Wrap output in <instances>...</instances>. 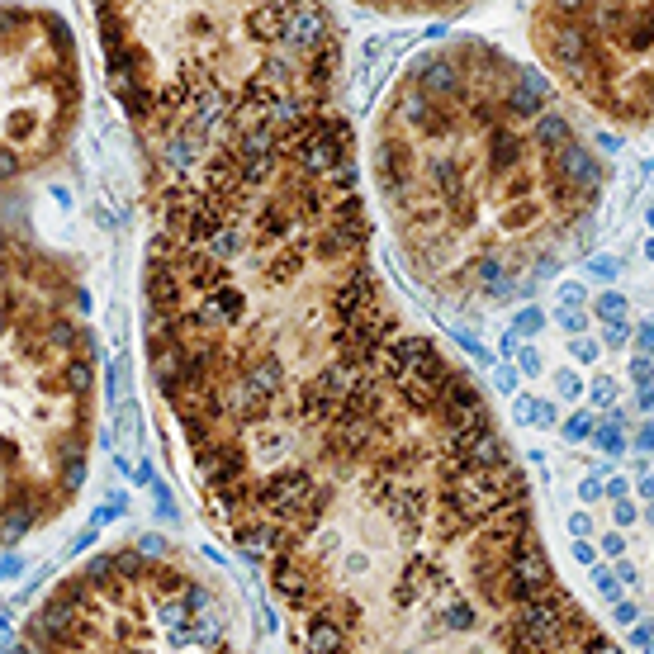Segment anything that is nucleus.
I'll return each instance as SVG.
<instances>
[{
  "mask_svg": "<svg viewBox=\"0 0 654 654\" xmlns=\"http://www.w3.org/2000/svg\"><path fill=\"white\" fill-rule=\"evenodd\" d=\"M531 57L612 128H654V5H531Z\"/></svg>",
  "mask_w": 654,
  "mask_h": 654,
  "instance_id": "nucleus-6",
  "label": "nucleus"
},
{
  "mask_svg": "<svg viewBox=\"0 0 654 654\" xmlns=\"http://www.w3.org/2000/svg\"><path fill=\"white\" fill-rule=\"evenodd\" d=\"M5 67V200L57 166L86 114V62L72 19L53 5L0 10Z\"/></svg>",
  "mask_w": 654,
  "mask_h": 654,
  "instance_id": "nucleus-5",
  "label": "nucleus"
},
{
  "mask_svg": "<svg viewBox=\"0 0 654 654\" xmlns=\"http://www.w3.org/2000/svg\"><path fill=\"white\" fill-rule=\"evenodd\" d=\"M143 200L147 380L294 654H626L555 574L479 384L384 285L337 81L166 138Z\"/></svg>",
  "mask_w": 654,
  "mask_h": 654,
  "instance_id": "nucleus-1",
  "label": "nucleus"
},
{
  "mask_svg": "<svg viewBox=\"0 0 654 654\" xmlns=\"http://www.w3.org/2000/svg\"><path fill=\"white\" fill-rule=\"evenodd\" d=\"M10 654H252V626L223 569L138 531L67 564L19 621Z\"/></svg>",
  "mask_w": 654,
  "mask_h": 654,
  "instance_id": "nucleus-4",
  "label": "nucleus"
},
{
  "mask_svg": "<svg viewBox=\"0 0 654 654\" xmlns=\"http://www.w3.org/2000/svg\"><path fill=\"white\" fill-rule=\"evenodd\" d=\"M365 190L403 275L446 309L512 304L593 233L607 166L569 95L489 38L403 62L361 138Z\"/></svg>",
  "mask_w": 654,
  "mask_h": 654,
  "instance_id": "nucleus-2",
  "label": "nucleus"
},
{
  "mask_svg": "<svg viewBox=\"0 0 654 654\" xmlns=\"http://www.w3.org/2000/svg\"><path fill=\"white\" fill-rule=\"evenodd\" d=\"M5 545H29L81 503L100 436V342L76 256L5 204V361H0Z\"/></svg>",
  "mask_w": 654,
  "mask_h": 654,
  "instance_id": "nucleus-3",
  "label": "nucleus"
}]
</instances>
